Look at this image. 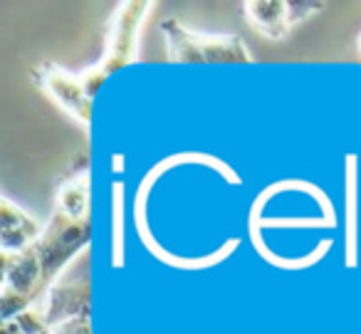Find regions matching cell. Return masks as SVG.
<instances>
[{"mask_svg": "<svg viewBox=\"0 0 361 334\" xmlns=\"http://www.w3.org/2000/svg\"><path fill=\"white\" fill-rule=\"evenodd\" d=\"M151 6L154 3L144 0V3H121L116 8L109 23V32H106L104 57L90 70L72 75L52 62H42V65L32 67V82L37 90L45 92L85 131H90L92 105H94V95L102 87V82L139 57L141 25L151 13Z\"/></svg>", "mask_w": 361, "mask_h": 334, "instance_id": "6da1fadb", "label": "cell"}, {"mask_svg": "<svg viewBox=\"0 0 361 334\" xmlns=\"http://www.w3.org/2000/svg\"><path fill=\"white\" fill-rule=\"evenodd\" d=\"M92 238V218H70L62 210H52L50 223L45 225V233L40 235L35 245H30V253L40 268V290L42 297L50 294L55 287L57 275L65 270V265L75 258L80 250L90 245Z\"/></svg>", "mask_w": 361, "mask_h": 334, "instance_id": "7a4b0ae2", "label": "cell"}, {"mask_svg": "<svg viewBox=\"0 0 361 334\" xmlns=\"http://www.w3.org/2000/svg\"><path fill=\"white\" fill-rule=\"evenodd\" d=\"M169 60L178 65H250L252 55L240 35H203L169 18L161 23Z\"/></svg>", "mask_w": 361, "mask_h": 334, "instance_id": "3957f363", "label": "cell"}, {"mask_svg": "<svg viewBox=\"0 0 361 334\" xmlns=\"http://www.w3.org/2000/svg\"><path fill=\"white\" fill-rule=\"evenodd\" d=\"M324 3H295V0H247L243 3L247 23L267 40H282L290 35L297 23L319 13Z\"/></svg>", "mask_w": 361, "mask_h": 334, "instance_id": "277c9868", "label": "cell"}, {"mask_svg": "<svg viewBox=\"0 0 361 334\" xmlns=\"http://www.w3.org/2000/svg\"><path fill=\"white\" fill-rule=\"evenodd\" d=\"M90 156L82 154L72 161L62 174L55 189V210H62L70 218H90Z\"/></svg>", "mask_w": 361, "mask_h": 334, "instance_id": "5b68a950", "label": "cell"}, {"mask_svg": "<svg viewBox=\"0 0 361 334\" xmlns=\"http://www.w3.org/2000/svg\"><path fill=\"white\" fill-rule=\"evenodd\" d=\"M42 233H45V228L35 218H30L23 208H18L13 201H0V243H3V253H23L30 245H35Z\"/></svg>", "mask_w": 361, "mask_h": 334, "instance_id": "8992f818", "label": "cell"}, {"mask_svg": "<svg viewBox=\"0 0 361 334\" xmlns=\"http://www.w3.org/2000/svg\"><path fill=\"white\" fill-rule=\"evenodd\" d=\"M45 319L50 327H57L62 322H70L77 317H90V285H60L50 290L45 297Z\"/></svg>", "mask_w": 361, "mask_h": 334, "instance_id": "52a82bcc", "label": "cell"}, {"mask_svg": "<svg viewBox=\"0 0 361 334\" xmlns=\"http://www.w3.org/2000/svg\"><path fill=\"white\" fill-rule=\"evenodd\" d=\"M359 50H361V32H359Z\"/></svg>", "mask_w": 361, "mask_h": 334, "instance_id": "ba28073f", "label": "cell"}]
</instances>
